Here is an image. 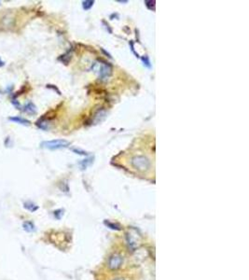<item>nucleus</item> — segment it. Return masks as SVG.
Masks as SVG:
<instances>
[{
	"instance_id": "f257e3e1",
	"label": "nucleus",
	"mask_w": 249,
	"mask_h": 280,
	"mask_svg": "<svg viewBox=\"0 0 249 280\" xmlns=\"http://www.w3.org/2000/svg\"><path fill=\"white\" fill-rule=\"evenodd\" d=\"M93 70L97 73L99 79L101 80H106L112 74V66L109 63L106 62H96L93 66Z\"/></svg>"
},
{
	"instance_id": "f03ea898",
	"label": "nucleus",
	"mask_w": 249,
	"mask_h": 280,
	"mask_svg": "<svg viewBox=\"0 0 249 280\" xmlns=\"http://www.w3.org/2000/svg\"><path fill=\"white\" fill-rule=\"evenodd\" d=\"M70 146V142L66 139H53L49 141H43L40 144V147L49 150H56L61 149H66Z\"/></svg>"
},
{
	"instance_id": "7ed1b4c3",
	"label": "nucleus",
	"mask_w": 249,
	"mask_h": 280,
	"mask_svg": "<svg viewBox=\"0 0 249 280\" xmlns=\"http://www.w3.org/2000/svg\"><path fill=\"white\" fill-rule=\"evenodd\" d=\"M131 163H132V166L134 169L141 171V172L147 171L151 166L150 161L145 156H134L132 159Z\"/></svg>"
},
{
	"instance_id": "20e7f679",
	"label": "nucleus",
	"mask_w": 249,
	"mask_h": 280,
	"mask_svg": "<svg viewBox=\"0 0 249 280\" xmlns=\"http://www.w3.org/2000/svg\"><path fill=\"white\" fill-rule=\"evenodd\" d=\"M123 263V259L119 254H113L108 259V268L111 270L119 269Z\"/></svg>"
},
{
	"instance_id": "39448f33",
	"label": "nucleus",
	"mask_w": 249,
	"mask_h": 280,
	"mask_svg": "<svg viewBox=\"0 0 249 280\" xmlns=\"http://www.w3.org/2000/svg\"><path fill=\"white\" fill-rule=\"evenodd\" d=\"M8 121H10L12 122H15V123H18V124L24 125V126H29L30 125V121L28 120L21 118V117H9Z\"/></svg>"
},
{
	"instance_id": "423d86ee",
	"label": "nucleus",
	"mask_w": 249,
	"mask_h": 280,
	"mask_svg": "<svg viewBox=\"0 0 249 280\" xmlns=\"http://www.w3.org/2000/svg\"><path fill=\"white\" fill-rule=\"evenodd\" d=\"M23 111H25L28 114H31V115H34V114L36 113V107L35 106L34 103H32V102H28V103H26L25 106L23 107Z\"/></svg>"
},
{
	"instance_id": "0eeeda50",
	"label": "nucleus",
	"mask_w": 249,
	"mask_h": 280,
	"mask_svg": "<svg viewBox=\"0 0 249 280\" xmlns=\"http://www.w3.org/2000/svg\"><path fill=\"white\" fill-rule=\"evenodd\" d=\"M127 239H128V244H129V247L132 248V249H134L137 248V244H138V236L136 237L135 239H133V234L132 233H130V234L127 236Z\"/></svg>"
},
{
	"instance_id": "6e6552de",
	"label": "nucleus",
	"mask_w": 249,
	"mask_h": 280,
	"mask_svg": "<svg viewBox=\"0 0 249 280\" xmlns=\"http://www.w3.org/2000/svg\"><path fill=\"white\" fill-rule=\"evenodd\" d=\"M22 227H23V230L26 231L27 233H32V232H35V225H34V223L31 222V221H25V222H23Z\"/></svg>"
},
{
	"instance_id": "1a4fd4ad",
	"label": "nucleus",
	"mask_w": 249,
	"mask_h": 280,
	"mask_svg": "<svg viewBox=\"0 0 249 280\" xmlns=\"http://www.w3.org/2000/svg\"><path fill=\"white\" fill-rule=\"evenodd\" d=\"M23 207H24V208L25 209H27V210H29V211H31V212H35V210H37V208H39V207L37 206H35L34 203H32V202H25L23 203Z\"/></svg>"
},
{
	"instance_id": "9d476101",
	"label": "nucleus",
	"mask_w": 249,
	"mask_h": 280,
	"mask_svg": "<svg viewBox=\"0 0 249 280\" xmlns=\"http://www.w3.org/2000/svg\"><path fill=\"white\" fill-rule=\"evenodd\" d=\"M35 124L39 128H40L42 130H48L49 129V121L44 120V119H41L39 121H36Z\"/></svg>"
},
{
	"instance_id": "9b49d317",
	"label": "nucleus",
	"mask_w": 249,
	"mask_h": 280,
	"mask_svg": "<svg viewBox=\"0 0 249 280\" xmlns=\"http://www.w3.org/2000/svg\"><path fill=\"white\" fill-rule=\"evenodd\" d=\"M93 4H94L93 0H86V1L82 2V8L84 10H89L93 8Z\"/></svg>"
},
{
	"instance_id": "f8f14e48",
	"label": "nucleus",
	"mask_w": 249,
	"mask_h": 280,
	"mask_svg": "<svg viewBox=\"0 0 249 280\" xmlns=\"http://www.w3.org/2000/svg\"><path fill=\"white\" fill-rule=\"evenodd\" d=\"M141 60H142V62H143V63H144V66H145L146 67H147V68H151V63H150V60H149V58H148L147 56L142 57Z\"/></svg>"
},
{
	"instance_id": "ddd939ff",
	"label": "nucleus",
	"mask_w": 249,
	"mask_h": 280,
	"mask_svg": "<svg viewBox=\"0 0 249 280\" xmlns=\"http://www.w3.org/2000/svg\"><path fill=\"white\" fill-rule=\"evenodd\" d=\"M92 162H93L92 159H86V160H83V161L80 162V166H81V168H82V169H86L87 167H88V165L92 164Z\"/></svg>"
},
{
	"instance_id": "4468645a",
	"label": "nucleus",
	"mask_w": 249,
	"mask_h": 280,
	"mask_svg": "<svg viewBox=\"0 0 249 280\" xmlns=\"http://www.w3.org/2000/svg\"><path fill=\"white\" fill-rule=\"evenodd\" d=\"M155 3L156 2L154 1V0H153V1H152V0H149V1H148V0H146V1H145V5L146 6V8L148 9H153V10L155 9Z\"/></svg>"
},
{
	"instance_id": "2eb2a0df",
	"label": "nucleus",
	"mask_w": 249,
	"mask_h": 280,
	"mask_svg": "<svg viewBox=\"0 0 249 280\" xmlns=\"http://www.w3.org/2000/svg\"><path fill=\"white\" fill-rule=\"evenodd\" d=\"M74 152H76L77 154H80V155H88L86 151H82V150H79V149H73Z\"/></svg>"
},
{
	"instance_id": "dca6fc26",
	"label": "nucleus",
	"mask_w": 249,
	"mask_h": 280,
	"mask_svg": "<svg viewBox=\"0 0 249 280\" xmlns=\"http://www.w3.org/2000/svg\"><path fill=\"white\" fill-rule=\"evenodd\" d=\"M129 44L131 45V48H132V52H133V53H134V54L136 55V57H139V55H138V54H136V53H135V52H134V47H133V41H130V43H129Z\"/></svg>"
},
{
	"instance_id": "f3484780",
	"label": "nucleus",
	"mask_w": 249,
	"mask_h": 280,
	"mask_svg": "<svg viewBox=\"0 0 249 280\" xmlns=\"http://www.w3.org/2000/svg\"><path fill=\"white\" fill-rule=\"evenodd\" d=\"M3 66H4V62L0 59V67H3Z\"/></svg>"
},
{
	"instance_id": "a211bd4d",
	"label": "nucleus",
	"mask_w": 249,
	"mask_h": 280,
	"mask_svg": "<svg viewBox=\"0 0 249 280\" xmlns=\"http://www.w3.org/2000/svg\"><path fill=\"white\" fill-rule=\"evenodd\" d=\"M114 280H125V279H123V278H121V277H118V278H115Z\"/></svg>"
},
{
	"instance_id": "6ab92c4d",
	"label": "nucleus",
	"mask_w": 249,
	"mask_h": 280,
	"mask_svg": "<svg viewBox=\"0 0 249 280\" xmlns=\"http://www.w3.org/2000/svg\"><path fill=\"white\" fill-rule=\"evenodd\" d=\"M118 2H119V3H128V1H120V0H119Z\"/></svg>"
}]
</instances>
